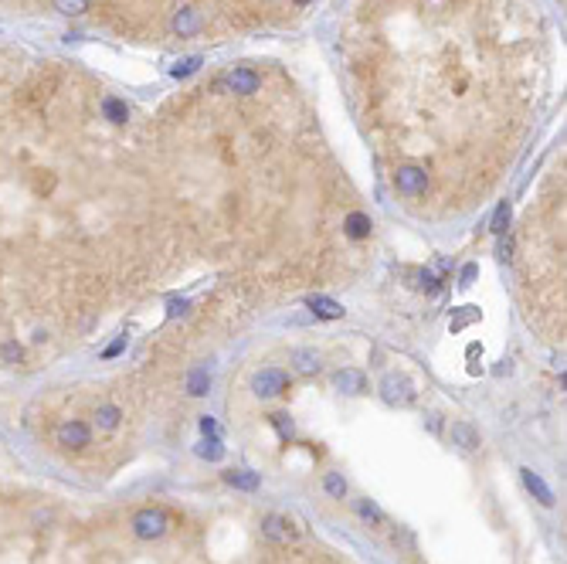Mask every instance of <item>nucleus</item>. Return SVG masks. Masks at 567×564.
Returning <instances> with one entry per match:
<instances>
[{
  "label": "nucleus",
  "instance_id": "obj_14",
  "mask_svg": "<svg viewBox=\"0 0 567 564\" xmlns=\"http://www.w3.org/2000/svg\"><path fill=\"white\" fill-rule=\"evenodd\" d=\"M224 480L231 486H238V489H258V476L248 473V469H231V473H224Z\"/></svg>",
  "mask_w": 567,
  "mask_h": 564
},
{
  "label": "nucleus",
  "instance_id": "obj_4",
  "mask_svg": "<svg viewBox=\"0 0 567 564\" xmlns=\"http://www.w3.org/2000/svg\"><path fill=\"white\" fill-rule=\"evenodd\" d=\"M251 391H255L258 398H276V395L289 391V374L279 370V367H265V370H258V374L251 377Z\"/></svg>",
  "mask_w": 567,
  "mask_h": 564
},
{
  "label": "nucleus",
  "instance_id": "obj_20",
  "mask_svg": "<svg viewBox=\"0 0 567 564\" xmlns=\"http://www.w3.org/2000/svg\"><path fill=\"white\" fill-rule=\"evenodd\" d=\"M272 425L279 429V435H282V439H292V422H289V415H282V411H279V415H272Z\"/></svg>",
  "mask_w": 567,
  "mask_h": 564
},
{
  "label": "nucleus",
  "instance_id": "obj_13",
  "mask_svg": "<svg viewBox=\"0 0 567 564\" xmlns=\"http://www.w3.org/2000/svg\"><path fill=\"white\" fill-rule=\"evenodd\" d=\"M292 364L302 374H316L320 370V354L316 350H292Z\"/></svg>",
  "mask_w": 567,
  "mask_h": 564
},
{
  "label": "nucleus",
  "instance_id": "obj_17",
  "mask_svg": "<svg viewBox=\"0 0 567 564\" xmlns=\"http://www.w3.org/2000/svg\"><path fill=\"white\" fill-rule=\"evenodd\" d=\"M207 388H211V374H207L204 367H198V370L187 377V391H191V395H207Z\"/></svg>",
  "mask_w": 567,
  "mask_h": 564
},
{
  "label": "nucleus",
  "instance_id": "obj_5",
  "mask_svg": "<svg viewBox=\"0 0 567 564\" xmlns=\"http://www.w3.org/2000/svg\"><path fill=\"white\" fill-rule=\"evenodd\" d=\"M55 442L61 445V449H75L81 452L85 445L92 442V432H88V425L79 422V418H68V422H61L58 429H55Z\"/></svg>",
  "mask_w": 567,
  "mask_h": 564
},
{
  "label": "nucleus",
  "instance_id": "obj_10",
  "mask_svg": "<svg viewBox=\"0 0 567 564\" xmlns=\"http://www.w3.org/2000/svg\"><path fill=\"white\" fill-rule=\"evenodd\" d=\"M92 418H95V429H102V432H113V429H119L122 411L116 408V404H99Z\"/></svg>",
  "mask_w": 567,
  "mask_h": 564
},
{
  "label": "nucleus",
  "instance_id": "obj_2",
  "mask_svg": "<svg viewBox=\"0 0 567 564\" xmlns=\"http://www.w3.org/2000/svg\"><path fill=\"white\" fill-rule=\"evenodd\" d=\"M357 113L407 204L472 207L520 150L544 85L523 0H361L347 28Z\"/></svg>",
  "mask_w": 567,
  "mask_h": 564
},
{
  "label": "nucleus",
  "instance_id": "obj_19",
  "mask_svg": "<svg viewBox=\"0 0 567 564\" xmlns=\"http://www.w3.org/2000/svg\"><path fill=\"white\" fill-rule=\"evenodd\" d=\"M357 510H361V517H364V520H374V524H381V520H384V517H381V510H377L374 503H367V500H361V503H357Z\"/></svg>",
  "mask_w": 567,
  "mask_h": 564
},
{
  "label": "nucleus",
  "instance_id": "obj_18",
  "mask_svg": "<svg viewBox=\"0 0 567 564\" xmlns=\"http://www.w3.org/2000/svg\"><path fill=\"white\" fill-rule=\"evenodd\" d=\"M326 493H329L333 500H343V496H347V483L340 480V473H326Z\"/></svg>",
  "mask_w": 567,
  "mask_h": 564
},
{
  "label": "nucleus",
  "instance_id": "obj_9",
  "mask_svg": "<svg viewBox=\"0 0 567 564\" xmlns=\"http://www.w3.org/2000/svg\"><path fill=\"white\" fill-rule=\"evenodd\" d=\"M370 218L361 214V211H350V214H343V235L347 238H367L370 235Z\"/></svg>",
  "mask_w": 567,
  "mask_h": 564
},
{
  "label": "nucleus",
  "instance_id": "obj_3",
  "mask_svg": "<svg viewBox=\"0 0 567 564\" xmlns=\"http://www.w3.org/2000/svg\"><path fill=\"white\" fill-rule=\"evenodd\" d=\"M166 527H170V517H166V510H160V507H146V510H140L133 517V534L140 540H157V537L166 534Z\"/></svg>",
  "mask_w": 567,
  "mask_h": 564
},
{
  "label": "nucleus",
  "instance_id": "obj_12",
  "mask_svg": "<svg viewBox=\"0 0 567 564\" xmlns=\"http://www.w3.org/2000/svg\"><path fill=\"white\" fill-rule=\"evenodd\" d=\"M523 483H527V489L533 493V496H537V500H540V503H544V507H550V503H554V493H550V486L544 483V480H540L533 469H523Z\"/></svg>",
  "mask_w": 567,
  "mask_h": 564
},
{
  "label": "nucleus",
  "instance_id": "obj_6",
  "mask_svg": "<svg viewBox=\"0 0 567 564\" xmlns=\"http://www.w3.org/2000/svg\"><path fill=\"white\" fill-rule=\"evenodd\" d=\"M381 391H384V402L387 404H411L414 402V388L407 384L405 377H384V384H381Z\"/></svg>",
  "mask_w": 567,
  "mask_h": 564
},
{
  "label": "nucleus",
  "instance_id": "obj_16",
  "mask_svg": "<svg viewBox=\"0 0 567 564\" xmlns=\"http://www.w3.org/2000/svg\"><path fill=\"white\" fill-rule=\"evenodd\" d=\"M198 455L214 462V459H221V455H224V445L218 442V435H204V442L198 445Z\"/></svg>",
  "mask_w": 567,
  "mask_h": 564
},
{
  "label": "nucleus",
  "instance_id": "obj_11",
  "mask_svg": "<svg viewBox=\"0 0 567 564\" xmlns=\"http://www.w3.org/2000/svg\"><path fill=\"white\" fill-rule=\"evenodd\" d=\"M452 439L462 445V449H469V452H472V449H479V442H483V439H479V432H476L469 422H455V425H452Z\"/></svg>",
  "mask_w": 567,
  "mask_h": 564
},
{
  "label": "nucleus",
  "instance_id": "obj_8",
  "mask_svg": "<svg viewBox=\"0 0 567 564\" xmlns=\"http://www.w3.org/2000/svg\"><path fill=\"white\" fill-rule=\"evenodd\" d=\"M262 534L269 537V540H279V544H285L296 530H292V524L285 520V517H279V514H272V517H265L262 520Z\"/></svg>",
  "mask_w": 567,
  "mask_h": 564
},
{
  "label": "nucleus",
  "instance_id": "obj_7",
  "mask_svg": "<svg viewBox=\"0 0 567 564\" xmlns=\"http://www.w3.org/2000/svg\"><path fill=\"white\" fill-rule=\"evenodd\" d=\"M333 384L340 388V391H347V395H364L367 391V377L361 374V370H336L333 374Z\"/></svg>",
  "mask_w": 567,
  "mask_h": 564
},
{
  "label": "nucleus",
  "instance_id": "obj_22",
  "mask_svg": "<svg viewBox=\"0 0 567 564\" xmlns=\"http://www.w3.org/2000/svg\"><path fill=\"white\" fill-rule=\"evenodd\" d=\"M201 432H204V435H218V425H214V418H201Z\"/></svg>",
  "mask_w": 567,
  "mask_h": 564
},
{
  "label": "nucleus",
  "instance_id": "obj_1",
  "mask_svg": "<svg viewBox=\"0 0 567 564\" xmlns=\"http://www.w3.org/2000/svg\"><path fill=\"white\" fill-rule=\"evenodd\" d=\"M72 62L0 44V364L75 340L140 282L153 122Z\"/></svg>",
  "mask_w": 567,
  "mask_h": 564
},
{
  "label": "nucleus",
  "instance_id": "obj_21",
  "mask_svg": "<svg viewBox=\"0 0 567 564\" xmlns=\"http://www.w3.org/2000/svg\"><path fill=\"white\" fill-rule=\"evenodd\" d=\"M506 218H510V204H499L496 221H492V232H496V235H503V232H506V228H503V225H506Z\"/></svg>",
  "mask_w": 567,
  "mask_h": 564
},
{
  "label": "nucleus",
  "instance_id": "obj_15",
  "mask_svg": "<svg viewBox=\"0 0 567 564\" xmlns=\"http://www.w3.org/2000/svg\"><path fill=\"white\" fill-rule=\"evenodd\" d=\"M313 313L323 317V320H340L343 317V306L333 303V299H313Z\"/></svg>",
  "mask_w": 567,
  "mask_h": 564
}]
</instances>
